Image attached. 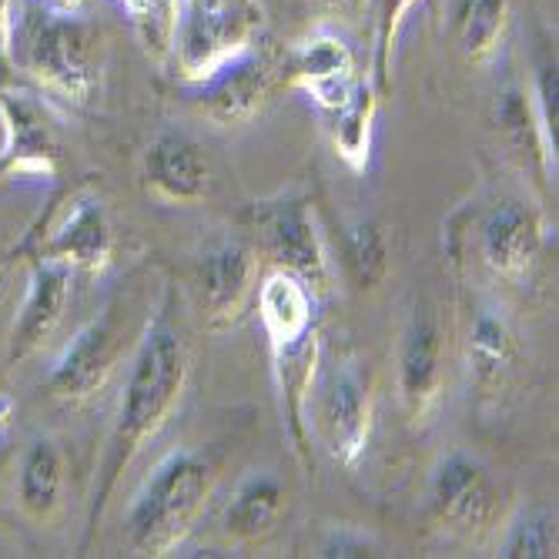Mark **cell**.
<instances>
[{
  "label": "cell",
  "mask_w": 559,
  "mask_h": 559,
  "mask_svg": "<svg viewBox=\"0 0 559 559\" xmlns=\"http://www.w3.org/2000/svg\"><path fill=\"white\" fill-rule=\"evenodd\" d=\"M185 376H188V355L181 338L168 325H155L144 335L124 385V399L108 442L105 476H100V486L94 492V516L105 506L108 492L115 489L118 473L131 463V455L144 445L147 436L158 432V426L175 409Z\"/></svg>",
  "instance_id": "1"
},
{
  "label": "cell",
  "mask_w": 559,
  "mask_h": 559,
  "mask_svg": "<svg viewBox=\"0 0 559 559\" xmlns=\"http://www.w3.org/2000/svg\"><path fill=\"white\" fill-rule=\"evenodd\" d=\"M8 58L71 100H87L100 84V34L58 4H27L11 24Z\"/></svg>",
  "instance_id": "2"
},
{
  "label": "cell",
  "mask_w": 559,
  "mask_h": 559,
  "mask_svg": "<svg viewBox=\"0 0 559 559\" xmlns=\"http://www.w3.org/2000/svg\"><path fill=\"white\" fill-rule=\"evenodd\" d=\"M212 489V466L198 452H171L158 463L131 506V543L144 552L168 549L201 513Z\"/></svg>",
  "instance_id": "3"
},
{
  "label": "cell",
  "mask_w": 559,
  "mask_h": 559,
  "mask_svg": "<svg viewBox=\"0 0 559 559\" xmlns=\"http://www.w3.org/2000/svg\"><path fill=\"white\" fill-rule=\"evenodd\" d=\"M262 27L259 0H181L175 55L188 81H205L245 50Z\"/></svg>",
  "instance_id": "4"
},
{
  "label": "cell",
  "mask_w": 559,
  "mask_h": 559,
  "mask_svg": "<svg viewBox=\"0 0 559 559\" xmlns=\"http://www.w3.org/2000/svg\"><path fill=\"white\" fill-rule=\"evenodd\" d=\"M288 81L298 84L325 111L342 108L359 84L348 44L332 34H316L295 50L288 61Z\"/></svg>",
  "instance_id": "5"
},
{
  "label": "cell",
  "mask_w": 559,
  "mask_h": 559,
  "mask_svg": "<svg viewBox=\"0 0 559 559\" xmlns=\"http://www.w3.org/2000/svg\"><path fill=\"white\" fill-rule=\"evenodd\" d=\"M201 84H205V91H201L205 111L222 124H238L265 105V97L272 91V64L262 55L245 50V55L218 68Z\"/></svg>",
  "instance_id": "6"
},
{
  "label": "cell",
  "mask_w": 559,
  "mask_h": 559,
  "mask_svg": "<svg viewBox=\"0 0 559 559\" xmlns=\"http://www.w3.org/2000/svg\"><path fill=\"white\" fill-rule=\"evenodd\" d=\"M68 282H71V265L64 259H47L34 269L24 312L14 325V342H11L14 359H24V355L40 348L50 338V332L58 329L68 301Z\"/></svg>",
  "instance_id": "7"
},
{
  "label": "cell",
  "mask_w": 559,
  "mask_h": 559,
  "mask_svg": "<svg viewBox=\"0 0 559 559\" xmlns=\"http://www.w3.org/2000/svg\"><path fill=\"white\" fill-rule=\"evenodd\" d=\"M262 322L272 335L275 355L305 352V342L312 335V295L292 272H278L262 285Z\"/></svg>",
  "instance_id": "8"
},
{
  "label": "cell",
  "mask_w": 559,
  "mask_h": 559,
  "mask_svg": "<svg viewBox=\"0 0 559 559\" xmlns=\"http://www.w3.org/2000/svg\"><path fill=\"white\" fill-rule=\"evenodd\" d=\"M483 255L499 275H523L539 255L536 218L520 201H502L483 222Z\"/></svg>",
  "instance_id": "9"
},
{
  "label": "cell",
  "mask_w": 559,
  "mask_h": 559,
  "mask_svg": "<svg viewBox=\"0 0 559 559\" xmlns=\"http://www.w3.org/2000/svg\"><path fill=\"white\" fill-rule=\"evenodd\" d=\"M322 426L332 439V449L342 463H355V455L366 445L369 432V399L366 385L355 369H338L332 372L322 399Z\"/></svg>",
  "instance_id": "10"
},
{
  "label": "cell",
  "mask_w": 559,
  "mask_h": 559,
  "mask_svg": "<svg viewBox=\"0 0 559 559\" xmlns=\"http://www.w3.org/2000/svg\"><path fill=\"white\" fill-rule=\"evenodd\" d=\"M115 366V335L105 322H91L74 335L50 376V392L61 399H84L105 385Z\"/></svg>",
  "instance_id": "11"
},
{
  "label": "cell",
  "mask_w": 559,
  "mask_h": 559,
  "mask_svg": "<svg viewBox=\"0 0 559 559\" xmlns=\"http://www.w3.org/2000/svg\"><path fill=\"white\" fill-rule=\"evenodd\" d=\"M144 175L151 188L171 201H198L209 191V165L201 158V147L185 134H162L147 147Z\"/></svg>",
  "instance_id": "12"
},
{
  "label": "cell",
  "mask_w": 559,
  "mask_h": 559,
  "mask_svg": "<svg viewBox=\"0 0 559 559\" xmlns=\"http://www.w3.org/2000/svg\"><path fill=\"white\" fill-rule=\"evenodd\" d=\"M251 251L238 241L218 245L201 262V295H205V309L212 319H235L241 301L251 288Z\"/></svg>",
  "instance_id": "13"
},
{
  "label": "cell",
  "mask_w": 559,
  "mask_h": 559,
  "mask_svg": "<svg viewBox=\"0 0 559 559\" xmlns=\"http://www.w3.org/2000/svg\"><path fill=\"white\" fill-rule=\"evenodd\" d=\"M436 506L449 523L479 526L492 506L486 473L466 455H449L436 476Z\"/></svg>",
  "instance_id": "14"
},
{
  "label": "cell",
  "mask_w": 559,
  "mask_h": 559,
  "mask_svg": "<svg viewBox=\"0 0 559 559\" xmlns=\"http://www.w3.org/2000/svg\"><path fill=\"white\" fill-rule=\"evenodd\" d=\"M269 245L275 251V259L292 272V275H305V278H319L322 275V248H319V235L316 225L301 205H282L269 225Z\"/></svg>",
  "instance_id": "15"
},
{
  "label": "cell",
  "mask_w": 559,
  "mask_h": 559,
  "mask_svg": "<svg viewBox=\"0 0 559 559\" xmlns=\"http://www.w3.org/2000/svg\"><path fill=\"white\" fill-rule=\"evenodd\" d=\"M0 111H4L8 134H11L8 151H14L21 165L34 162L37 168H47V162L58 155V144H55V131H50L44 108L27 94L4 91L0 94Z\"/></svg>",
  "instance_id": "16"
},
{
  "label": "cell",
  "mask_w": 559,
  "mask_h": 559,
  "mask_svg": "<svg viewBox=\"0 0 559 559\" xmlns=\"http://www.w3.org/2000/svg\"><path fill=\"white\" fill-rule=\"evenodd\" d=\"M439 332L429 319H416L402 345V395L413 413H423L439 389Z\"/></svg>",
  "instance_id": "17"
},
{
  "label": "cell",
  "mask_w": 559,
  "mask_h": 559,
  "mask_svg": "<svg viewBox=\"0 0 559 559\" xmlns=\"http://www.w3.org/2000/svg\"><path fill=\"white\" fill-rule=\"evenodd\" d=\"M285 510V489L272 476L248 479L225 513V526L238 539H259L265 536Z\"/></svg>",
  "instance_id": "18"
},
{
  "label": "cell",
  "mask_w": 559,
  "mask_h": 559,
  "mask_svg": "<svg viewBox=\"0 0 559 559\" xmlns=\"http://www.w3.org/2000/svg\"><path fill=\"white\" fill-rule=\"evenodd\" d=\"M108 248H111V235H108V222L97 201H81L55 238L58 259H64L68 265H84V269H97L105 262Z\"/></svg>",
  "instance_id": "19"
},
{
  "label": "cell",
  "mask_w": 559,
  "mask_h": 559,
  "mask_svg": "<svg viewBox=\"0 0 559 559\" xmlns=\"http://www.w3.org/2000/svg\"><path fill=\"white\" fill-rule=\"evenodd\" d=\"M510 24V0H463L455 14L460 47L469 61H489Z\"/></svg>",
  "instance_id": "20"
},
{
  "label": "cell",
  "mask_w": 559,
  "mask_h": 559,
  "mask_svg": "<svg viewBox=\"0 0 559 559\" xmlns=\"http://www.w3.org/2000/svg\"><path fill=\"white\" fill-rule=\"evenodd\" d=\"M61 452L55 442H34L21 463V506L31 516H47L61 492Z\"/></svg>",
  "instance_id": "21"
},
{
  "label": "cell",
  "mask_w": 559,
  "mask_h": 559,
  "mask_svg": "<svg viewBox=\"0 0 559 559\" xmlns=\"http://www.w3.org/2000/svg\"><path fill=\"white\" fill-rule=\"evenodd\" d=\"M335 115V147L338 155L355 168L362 171L369 158V138H372V118H376V94L366 84H355L348 100Z\"/></svg>",
  "instance_id": "22"
},
{
  "label": "cell",
  "mask_w": 559,
  "mask_h": 559,
  "mask_svg": "<svg viewBox=\"0 0 559 559\" xmlns=\"http://www.w3.org/2000/svg\"><path fill=\"white\" fill-rule=\"evenodd\" d=\"M469 355H473V366L476 376L483 382H499L513 366V338L510 329L502 325V319L483 312L469 332Z\"/></svg>",
  "instance_id": "23"
},
{
  "label": "cell",
  "mask_w": 559,
  "mask_h": 559,
  "mask_svg": "<svg viewBox=\"0 0 559 559\" xmlns=\"http://www.w3.org/2000/svg\"><path fill=\"white\" fill-rule=\"evenodd\" d=\"M345 255L348 272L359 282V288H376L389 272V251L385 238L376 222H355L345 235Z\"/></svg>",
  "instance_id": "24"
},
{
  "label": "cell",
  "mask_w": 559,
  "mask_h": 559,
  "mask_svg": "<svg viewBox=\"0 0 559 559\" xmlns=\"http://www.w3.org/2000/svg\"><path fill=\"white\" fill-rule=\"evenodd\" d=\"M416 0H372V17H376V84L385 87L389 68H392V50L402 27V17Z\"/></svg>",
  "instance_id": "25"
},
{
  "label": "cell",
  "mask_w": 559,
  "mask_h": 559,
  "mask_svg": "<svg viewBox=\"0 0 559 559\" xmlns=\"http://www.w3.org/2000/svg\"><path fill=\"white\" fill-rule=\"evenodd\" d=\"M556 549V526L549 513L543 510H526L506 543V556H526V559H546Z\"/></svg>",
  "instance_id": "26"
},
{
  "label": "cell",
  "mask_w": 559,
  "mask_h": 559,
  "mask_svg": "<svg viewBox=\"0 0 559 559\" xmlns=\"http://www.w3.org/2000/svg\"><path fill=\"white\" fill-rule=\"evenodd\" d=\"M536 118L543 151L556 158V131H559V74L556 64H543L536 78Z\"/></svg>",
  "instance_id": "27"
},
{
  "label": "cell",
  "mask_w": 559,
  "mask_h": 559,
  "mask_svg": "<svg viewBox=\"0 0 559 559\" xmlns=\"http://www.w3.org/2000/svg\"><path fill=\"white\" fill-rule=\"evenodd\" d=\"M175 24H178V0H144V14L138 21L144 44L155 50V55H165L175 40Z\"/></svg>",
  "instance_id": "28"
},
{
  "label": "cell",
  "mask_w": 559,
  "mask_h": 559,
  "mask_svg": "<svg viewBox=\"0 0 559 559\" xmlns=\"http://www.w3.org/2000/svg\"><path fill=\"white\" fill-rule=\"evenodd\" d=\"M366 549H369V543H362V539H345V536H335L329 546H322V556H366Z\"/></svg>",
  "instance_id": "29"
},
{
  "label": "cell",
  "mask_w": 559,
  "mask_h": 559,
  "mask_svg": "<svg viewBox=\"0 0 559 559\" xmlns=\"http://www.w3.org/2000/svg\"><path fill=\"white\" fill-rule=\"evenodd\" d=\"M11 24H14L11 0H0V61L8 58V44H11Z\"/></svg>",
  "instance_id": "30"
},
{
  "label": "cell",
  "mask_w": 559,
  "mask_h": 559,
  "mask_svg": "<svg viewBox=\"0 0 559 559\" xmlns=\"http://www.w3.org/2000/svg\"><path fill=\"white\" fill-rule=\"evenodd\" d=\"M322 4H329V8H338V11H352V8H359L362 0H322Z\"/></svg>",
  "instance_id": "31"
},
{
  "label": "cell",
  "mask_w": 559,
  "mask_h": 559,
  "mask_svg": "<svg viewBox=\"0 0 559 559\" xmlns=\"http://www.w3.org/2000/svg\"><path fill=\"white\" fill-rule=\"evenodd\" d=\"M128 4V11H131V17H134V24L141 21V14H144V0H124Z\"/></svg>",
  "instance_id": "32"
},
{
  "label": "cell",
  "mask_w": 559,
  "mask_h": 559,
  "mask_svg": "<svg viewBox=\"0 0 559 559\" xmlns=\"http://www.w3.org/2000/svg\"><path fill=\"white\" fill-rule=\"evenodd\" d=\"M47 4H58V8H68V11H74L81 0H47Z\"/></svg>",
  "instance_id": "33"
}]
</instances>
